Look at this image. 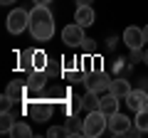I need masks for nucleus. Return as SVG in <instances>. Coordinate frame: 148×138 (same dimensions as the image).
<instances>
[{
	"instance_id": "obj_1",
	"label": "nucleus",
	"mask_w": 148,
	"mask_h": 138,
	"mask_svg": "<svg viewBox=\"0 0 148 138\" xmlns=\"http://www.w3.org/2000/svg\"><path fill=\"white\" fill-rule=\"evenodd\" d=\"M30 35L37 42H49L54 37V15L47 5H35L30 10Z\"/></svg>"
},
{
	"instance_id": "obj_2",
	"label": "nucleus",
	"mask_w": 148,
	"mask_h": 138,
	"mask_svg": "<svg viewBox=\"0 0 148 138\" xmlns=\"http://www.w3.org/2000/svg\"><path fill=\"white\" fill-rule=\"evenodd\" d=\"M106 128H109V116H106L101 109L86 113V118H84V136L96 138V136H101Z\"/></svg>"
},
{
	"instance_id": "obj_3",
	"label": "nucleus",
	"mask_w": 148,
	"mask_h": 138,
	"mask_svg": "<svg viewBox=\"0 0 148 138\" xmlns=\"http://www.w3.org/2000/svg\"><path fill=\"white\" fill-rule=\"evenodd\" d=\"M25 30H30V12L22 10V8H15L8 15V32L10 35H20Z\"/></svg>"
},
{
	"instance_id": "obj_4",
	"label": "nucleus",
	"mask_w": 148,
	"mask_h": 138,
	"mask_svg": "<svg viewBox=\"0 0 148 138\" xmlns=\"http://www.w3.org/2000/svg\"><path fill=\"white\" fill-rule=\"evenodd\" d=\"M84 27L79 25V22H72V25H67L62 30V42L67 44V47H82L84 44Z\"/></svg>"
},
{
	"instance_id": "obj_5",
	"label": "nucleus",
	"mask_w": 148,
	"mask_h": 138,
	"mask_svg": "<svg viewBox=\"0 0 148 138\" xmlns=\"http://www.w3.org/2000/svg\"><path fill=\"white\" fill-rule=\"evenodd\" d=\"M123 42H126L128 49H143L148 40H146V32H143L141 27L131 25V27H126V30H123Z\"/></svg>"
},
{
	"instance_id": "obj_6",
	"label": "nucleus",
	"mask_w": 148,
	"mask_h": 138,
	"mask_svg": "<svg viewBox=\"0 0 148 138\" xmlns=\"http://www.w3.org/2000/svg\"><path fill=\"white\" fill-rule=\"evenodd\" d=\"M52 111H54V109H52V104H49V101H35V104H27V113H30L37 123L49 121Z\"/></svg>"
},
{
	"instance_id": "obj_7",
	"label": "nucleus",
	"mask_w": 148,
	"mask_h": 138,
	"mask_svg": "<svg viewBox=\"0 0 148 138\" xmlns=\"http://www.w3.org/2000/svg\"><path fill=\"white\" fill-rule=\"evenodd\" d=\"M111 86V77L104 74V72H96V74H89L86 77V89L96 91V94H106Z\"/></svg>"
},
{
	"instance_id": "obj_8",
	"label": "nucleus",
	"mask_w": 148,
	"mask_h": 138,
	"mask_svg": "<svg viewBox=\"0 0 148 138\" xmlns=\"http://www.w3.org/2000/svg\"><path fill=\"white\" fill-rule=\"evenodd\" d=\"M128 128H131V118L123 116V113H111L109 116V131L114 133V136H126Z\"/></svg>"
},
{
	"instance_id": "obj_9",
	"label": "nucleus",
	"mask_w": 148,
	"mask_h": 138,
	"mask_svg": "<svg viewBox=\"0 0 148 138\" xmlns=\"http://www.w3.org/2000/svg\"><path fill=\"white\" fill-rule=\"evenodd\" d=\"M126 104H128V109H131V111H143V109H148V91L146 89H141V86H138V89H133L131 94L126 96Z\"/></svg>"
},
{
	"instance_id": "obj_10",
	"label": "nucleus",
	"mask_w": 148,
	"mask_h": 138,
	"mask_svg": "<svg viewBox=\"0 0 148 138\" xmlns=\"http://www.w3.org/2000/svg\"><path fill=\"white\" fill-rule=\"evenodd\" d=\"M109 91L114 96H116V99H121V101H126V96L131 94V81L128 79H123V77H114V79H111V86H109Z\"/></svg>"
},
{
	"instance_id": "obj_11",
	"label": "nucleus",
	"mask_w": 148,
	"mask_h": 138,
	"mask_svg": "<svg viewBox=\"0 0 148 138\" xmlns=\"http://www.w3.org/2000/svg\"><path fill=\"white\" fill-rule=\"evenodd\" d=\"M96 20V12L91 5H77V12H74V22H79L82 27H91Z\"/></svg>"
},
{
	"instance_id": "obj_12",
	"label": "nucleus",
	"mask_w": 148,
	"mask_h": 138,
	"mask_svg": "<svg viewBox=\"0 0 148 138\" xmlns=\"http://www.w3.org/2000/svg\"><path fill=\"white\" fill-rule=\"evenodd\" d=\"M119 101H121V99H116L111 91H106V94L101 96V101H99V109L106 113V116H111V113L119 111Z\"/></svg>"
},
{
	"instance_id": "obj_13",
	"label": "nucleus",
	"mask_w": 148,
	"mask_h": 138,
	"mask_svg": "<svg viewBox=\"0 0 148 138\" xmlns=\"http://www.w3.org/2000/svg\"><path fill=\"white\" fill-rule=\"evenodd\" d=\"M99 101H101V96L96 94V91L86 89V94L82 96V109H84L86 113H89V111H96V109H99Z\"/></svg>"
},
{
	"instance_id": "obj_14",
	"label": "nucleus",
	"mask_w": 148,
	"mask_h": 138,
	"mask_svg": "<svg viewBox=\"0 0 148 138\" xmlns=\"http://www.w3.org/2000/svg\"><path fill=\"white\" fill-rule=\"evenodd\" d=\"M27 89L30 91H42L45 89V74H42V69H35L30 77H27Z\"/></svg>"
},
{
	"instance_id": "obj_15",
	"label": "nucleus",
	"mask_w": 148,
	"mask_h": 138,
	"mask_svg": "<svg viewBox=\"0 0 148 138\" xmlns=\"http://www.w3.org/2000/svg\"><path fill=\"white\" fill-rule=\"evenodd\" d=\"M64 126H67V133H69V136H84V121H79V118H77V113H74V116H69Z\"/></svg>"
},
{
	"instance_id": "obj_16",
	"label": "nucleus",
	"mask_w": 148,
	"mask_h": 138,
	"mask_svg": "<svg viewBox=\"0 0 148 138\" xmlns=\"http://www.w3.org/2000/svg\"><path fill=\"white\" fill-rule=\"evenodd\" d=\"M10 136H12V138H30V136H32V128L27 126L25 121H15V126H12Z\"/></svg>"
},
{
	"instance_id": "obj_17",
	"label": "nucleus",
	"mask_w": 148,
	"mask_h": 138,
	"mask_svg": "<svg viewBox=\"0 0 148 138\" xmlns=\"http://www.w3.org/2000/svg\"><path fill=\"white\" fill-rule=\"evenodd\" d=\"M20 67L22 69H35V49H22L20 52Z\"/></svg>"
},
{
	"instance_id": "obj_18",
	"label": "nucleus",
	"mask_w": 148,
	"mask_h": 138,
	"mask_svg": "<svg viewBox=\"0 0 148 138\" xmlns=\"http://www.w3.org/2000/svg\"><path fill=\"white\" fill-rule=\"evenodd\" d=\"M12 126H15V116H12L10 111H3V116H0V131H3V133H10Z\"/></svg>"
},
{
	"instance_id": "obj_19",
	"label": "nucleus",
	"mask_w": 148,
	"mask_h": 138,
	"mask_svg": "<svg viewBox=\"0 0 148 138\" xmlns=\"http://www.w3.org/2000/svg\"><path fill=\"white\" fill-rule=\"evenodd\" d=\"M133 123H136V126L141 128L143 133H148V109L138 111V113H136V121H133Z\"/></svg>"
},
{
	"instance_id": "obj_20",
	"label": "nucleus",
	"mask_w": 148,
	"mask_h": 138,
	"mask_svg": "<svg viewBox=\"0 0 148 138\" xmlns=\"http://www.w3.org/2000/svg\"><path fill=\"white\" fill-rule=\"evenodd\" d=\"M47 136L49 138H57V136H69V133H67V126H52L47 131Z\"/></svg>"
},
{
	"instance_id": "obj_21",
	"label": "nucleus",
	"mask_w": 148,
	"mask_h": 138,
	"mask_svg": "<svg viewBox=\"0 0 148 138\" xmlns=\"http://www.w3.org/2000/svg\"><path fill=\"white\" fill-rule=\"evenodd\" d=\"M79 109H82V99H79V96L69 99V104H67V111H69V113H77Z\"/></svg>"
},
{
	"instance_id": "obj_22",
	"label": "nucleus",
	"mask_w": 148,
	"mask_h": 138,
	"mask_svg": "<svg viewBox=\"0 0 148 138\" xmlns=\"http://www.w3.org/2000/svg\"><path fill=\"white\" fill-rule=\"evenodd\" d=\"M8 94H10L12 99H20V96H22V86H20V84H15V81H12V84L8 86Z\"/></svg>"
},
{
	"instance_id": "obj_23",
	"label": "nucleus",
	"mask_w": 148,
	"mask_h": 138,
	"mask_svg": "<svg viewBox=\"0 0 148 138\" xmlns=\"http://www.w3.org/2000/svg\"><path fill=\"white\" fill-rule=\"evenodd\" d=\"M12 101H15V99H12V96H10V94L5 91V94H3V99H0V106H3V111H10Z\"/></svg>"
},
{
	"instance_id": "obj_24",
	"label": "nucleus",
	"mask_w": 148,
	"mask_h": 138,
	"mask_svg": "<svg viewBox=\"0 0 148 138\" xmlns=\"http://www.w3.org/2000/svg\"><path fill=\"white\" fill-rule=\"evenodd\" d=\"M45 52H40V49H37L35 52V69H45Z\"/></svg>"
},
{
	"instance_id": "obj_25",
	"label": "nucleus",
	"mask_w": 148,
	"mask_h": 138,
	"mask_svg": "<svg viewBox=\"0 0 148 138\" xmlns=\"http://www.w3.org/2000/svg\"><path fill=\"white\" fill-rule=\"evenodd\" d=\"M126 62H128V59H123V57H121V59H116V64H114V72H123V69L128 67Z\"/></svg>"
},
{
	"instance_id": "obj_26",
	"label": "nucleus",
	"mask_w": 148,
	"mask_h": 138,
	"mask_svg": "<svg viewBox=\"0 0 148 138\" xmlns=\"http://www.w3.org/2000/svg\"><path fill=\"white\" fill-rule=\"evenodd\" d=\"M116 42H119L116 37H109V40H106V47H109V49H114V47H116Z\"/></svg>"
},
{
	"instance_id": "obj_27",
	"label": "nucleus",
	"mask_w": 148,
	"mask_h": 138,
	"mask_svg": "<svg viewBox=\"0 0 148 138\" xmlns=\"http://www.w3.org/2000/svg\"><path fill=\"white\" fill-rule=\"evenodd\" d=\"M32 3H35V5H49L52 0H32Z\"/></svg>"
},
{
	"instance_id": "obj_28",
	"label": "nucleus",
	"mask_w": 148,
	"mask_h": 138,
	"mask_svg": "<svg viewBox=\"0 0 148 138\" xmlns=\"http://www.w3.org/2000/svg\"><path fill=\"white\" fill-rule=\"evenodd\" d=\"M141 54H143V62L148 64V47H143V49H141Z\"/></svg>"
},
{
	"instance_id": "obj_29",
	"label": "nucleus",
	"mask_w": 148,
	"mask_h": 138,
	"mask_svg": "<svg viewBox=\"0 0 148 138\" xmlns=\"http://www.w3.org/2000/svg\"><path fill=\"white\" fill-rule=\"evenodd\" d=\"M94 0H77V5H91Z\"/></svg>"
},
{
	"instance_id": "obj_30",
	"label": "nucleus",
	"mask_w": 148,
	"mask_h": 138,
	"mask_svg": "<svg viewBox=\"0 0 148 138\" xmlns=\"http://www.w3.org/2000/svg\"><path fill=\"white\" fill-rule=\"evenodd\" d=\"M0 3H3V5H10V3H17V0H0Z\"/></svg>"
},
{
	"instance_id": "obj_31",
	"label": "nucleus",
	"mask_w": 148,
	"mask_h": 138,
	"mask_svg": "<svg viewBox=\"0 0 148 138\" xmlns=\"http://www.w3.org/2000/svg\"><path fill=\"white\" fill-rule=\"evenodd\" d=\"M143 32H146V40H148V25H146V27H143Z\"/></svg>"
}]
</instances>
